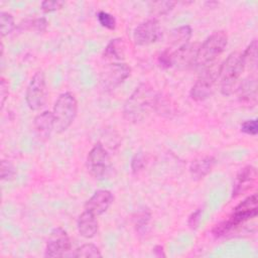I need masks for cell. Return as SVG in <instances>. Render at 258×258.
<instances>
[{"label": "cell", "mask_w": 258, "mask_h": 258, "mask_svg": "<svg viewBox=\"0 0 258 258\" xmlns=\"http://www.w3.org/2000/svg\"><path fill=\"white\" fill-rule=\"evenodd\" d=\"M238 97L241 102L254 106L257 101V83L255 78H248L244 80L239 89Z\"/></svg>", "instance_id": "17"}, {"label": "cell", "mask_w": 258, "mask_h": 258, "mask_svg": "<svg viewBox=\"0 0 258 258\" xmlns=\"http://www.w3.org/2000/svg\"><path fill=\"white\" fill-rule=\"evenodd\" d=\"M257 203L258 199L256 194L247 197L234 209L233 213L228 217L227 220L217 224L214 227L212 231L213 234L216 237H221L232 231L240 224H243L246 221L255 218L258 213Z\"/></svg>", "instance_id": "2"}, {"label": "cell", "mask_w": 258, "mask_h": 258, "mask_svg": "<svg viewBox=\"0 0 258 258\" xmlns=\"http://www.w3.org/2000/svg\"><path fill=\"white\" fill-rule=\"evenodd\" d=\"M1 179L2 180H10L15 176V168L11 162L8 160L1 161Z\"/></svg>", "instance_id": "27"}, {"label": "cell", "mask_w": 258, "mask_h": 258, "mask_svg": "<svg viewBox=\"0 0 258 258\" xmlns=\"http://www.w3.org/2000/svg\"><path fill=\"white\" fill-rule=\"evenodd\" d=\"M46 82L42 71L36 72L31 78L25 93V101L31 110H39L46 101Z\"/></svg>", "instance_id": "7"}, {"label": "cell", "mask_w": 258, "mask_h": 258, "mask_svg": "<svg viewBox=\"0 0 258 258\" xmlns=\"http://www.w3.org/2000/svg\"><path fill=\"white\" fill-rule=\"evenodd\" d=\"M245 69L242 52H231L218 69V79L220 81L221 92L230 95Z\"/></svg>", "instance_id": "3"}, {"label": "cell", "mask_w": 258, "mask_h": 258, "mask_svg": "<svg viewBox=\"0 0 258 258\" xmlns=\"http://www.w3.org/2000/svg\"><path fill=\"white\" fill-rule=\"evenodd\" d=\"M157 96L151 86L145 83L140 84L124 104V117L134 123L143 120L149 111L155 108Z\"/></svg>", "instance_id": "1"}, {"label": "cell", "mask_w": 258, "mask_h": 258, "mask_svg": "<svg viewBox=\"0 0 258 258\" xmlns=\"http://www.w3.org/2000/svg\"><path fill=\"white\" fill-rule=\"evenodd\" d=\"M74 257H85V258H99L102 257V254L99 248L91 243L84 244L77 248L73 254Z\"/></svg>", "instance_id": "21"}, {"label": "cell", "mask_w": 258, "mask_h": 258, "mask_svg": "<svg viewBox=\"0 0 258 258\" xmlns=\"http://www.w3.org/2000/svg\"><path fill=\"white\" fill-rule=\"evenodd\" d=\"M104 57L113 60H122L125 56V44L122 38L112 39L105 47Z\"/></svg>", "instance_id": "18"}, {"label": "cell", "mask_w": 258, "mask_h": 258, "mask_svg": "<svg viewBox=\"0 0 258 258\" xmlns=\"http://www.w3.org/2000/svg\"><path fill=\"white\" fill-rule=\"evenodd\" d=\"M227 43L228 36L225 31L218 30L213 32L198 47L196 66L206 68L212 64L224 51Z\"/></svg>", "instance_id": "4"}, {"label": "cell", "mask_w": 258, "mask_h": 258, "mask_svg": "<svg viewBox=\"0 0 258 258\" xmlns=\"http://www.w3.org/2000/svg\"><path fill=\"white\" fill-rule=\"evenodd\" d=\"M151 218V214L148 211H142L136 215V218L134 219V225L136 227L137 232L143 233L146 232V228L149 225Z\"/></svg>", "instance_id": "25"}, {"label": "cell", "mask_w": 258, "mask_h": 258, "mask_svg": "<svg viewBox=\"0 0 258 258\" xmlns=\"http://www.w3.org/2000/svg\"><path fill=\"white\" fill-rule=\"evenodd\" d=\"M47 24V20L44 17L25 19L22 22H20L18 29L35 32H44L46 30Z\"/></svg>", "instance_id": "20"}, {"label": "cell", "mask_w": 258, "mask_h": 258, "mask_svg": "<svg viewBox=\"0 0 258 258\" xmlns=\"http://www.w3.org/2000/svg\"><path fill=\"white\" fill-rule=\"evenodd\" d=\"M158 64L163 69H168L172 67V56L169 49H165L159 54Z\"/></svg>", "instance_id": "31"}, {"label": "cell", "mask_w": 258, "mask_h": 258, "mask_svg": "<svg viewBox=\"0 0 258 258\" xmlns=\"http://www.w3.org/2000/svg\"><path fill=\"white\" fill-rule=\"evenodd\" d=\"M114 197L110 190L99 189L86 202L85 210L95 216L104 214L112 205Z\"/></svg>", "instance_id": "13"}, {"label": "cell", "mask_w": 258, "mask_h": 258, "mask_svg": "<svg viewBox=\"0 0 258 258\" xmlns=\"http://www.w3.org/2000/svg\"><path fill=\"white\" fill-rule=\"evenodd\" d=\"M240 129L245 134L252 135V136L257 135V133H258V122H257V119H250V120L244 121L241 124Z\"/></svg>", "instance_id": "28"}, {"label": "cell", "mask_w": 258, "mask_h": 258, "mask_svg": "<svg viewBox=\"0 0 258 258\" xmlns=\"http://www.w3.org/2000/svg\"><path fill=\"white\" fill-rule=\"evenodd\" d=\"M97 18H98L99 23L103 27H105L107 29H110V30H114L116 28V24H117L116 18L112 14L102 10V11L98 12Z\"/></svg>", "instance_id": "26"}, {"label": "cell", "mask_w": 258, "mask_h": 258, "mask_svg": "<svg viewBox=\"0 0 258 258\" xmlns=\"http://www.w3.org/2000/svg\"><path fill=\"white\" fill-rule=\"evenodd\" d=\"M77 113L78 102L75 95L71 92L60 94L52 110L55 131L58 133L66 131L75 121Z\"/></svg>", "instance_id": "5"}, {"label": "cell", "mask_w": 258, "mask_h": 258, "mask_svg": "<svg viewBox=\"0 0 258 258\" xmlns=\"http://www.w3.org/2000/svg\"><path fill=\"white\" fill-rule=\"evenodd\" d=\"M215 164L216 158L214 156H204L194 160L190 163L189 172L194 179H202L212 171Z\"/></svg>", "instance_id": "16"}, {"label": "cell", "mask_w": 258, "mask_h": 258, "mask_svg": "<svg viewBox=\"0 0 258 258\" xmlns=\"http://www.w3.org/2000/svg\"><path fill=\"white\" fill-rule=\"evenodd\" d=\"M71 249V240L62 228H54L46 241L45 257H62Z\"/></svg>", "instance_id": "10"}, {"label": "cell", "mask_w": 258, "mask_h": 258, "mask_svg": "<svg viewBox=\"0 0 258 258\" xmlns=\"http://www.w3.org/2000/svg\"><path fill=\"white\" fill-rule=\"evenodd\" d=\"M8 97V83L6 82L5 79H1V84H0V100H1V108L4 105V102L6 98Z\"/></svg>", "instance_id": "33"}, {"label": "cell", "mask_w": 258, "mask_h": 258, "mask_svg": "<svg viewBox=\"0 0 258 258\" xmlns=\"http://www.w3.org/2000/svg\"><path fill=\"white\" fill-rule=\"evenodd\" d=\"M0 26H1V35L5 36L11 33L15 28V21L12 14L1 11L0 12Z\"/></svg>", "instance_id": "24"}, {"label": "cell", "mask_w": 258, "mask_h": 258, "mask_svg": "<svg viewBox=\"0 0 258 258\" xmlns=\"http://www.w3.org/2000/svg\"><path fill=\"white\" fill-rule=\"evenodd\" d=\"M131 74V69L124 62H113L106 66L100 74L99 82L106 91L114 90Z\"/></svg>", "instance_id": "8"}, {"label": "cell", "mask_w": 258, "mask_h": 258, "mask_svg": "<svg viewBox=\"0 0 258 258\" xmlns=\"http://www.w3.org/2000/svg\"><path fill=\"white\" fill-rule=\"evenodd\" d=\"M161 36V28L156 18L144 20L138 24L133 32V39L137 45H148L157 41Z\"/></svg>", "instance_id": "11"}, {"label": "cell", "mask_w": 258, "mask_h": 258, "mask_svg": "<svg viewBox=\"0 0 258 258\" xmlns=\"http://www.w3.org/2000/svg\"><path fill=\"white\" fill-rule=\"evenodd\" d=\"M242 57L244 60L245 67L256 68L257 66V41L253 39L252 42L246 47L244 52L242 53Z\"/></svg>", "instance_id": "22"}, {"label": "cell", "mask_w": 258, "mask_h": 258, "mask_svg": "<svg viewBox=\"0 0 258 258\" xmlns=\"http://www.w3.org/2000/svg\"><path fill=\"white\" fill-rule=\"evenodd\" d=\"M145 166V158L141 152H137L131 160V169L133 173H137Z\"/></svg>", "instance_id": "29"}, {"label": "cell", "mask_w": 258, "mask_h": 258, "mask_svg": "<svg viewBox=\"0 0 258 258\" xmlns=\"http://www.w3.org/2000/svg\"><path fill=\"white\" fill-rule=\"evenodd\" d=\"M174 6H175V2L173 1H157V2H151L149 9L152 15L161 16L170 12Z\"/></svg>", "instance_id": "23"}, {"label": "cell", "mask_w": 258, "mask_h": 258, "mask_svg": "<svg viewBox=\"0 0 258 258\" xmlns=\"http://www.w3.org/2000/svg\"><path fill=\"white\" fill-rule=\"evenodd\" d=\"M77 228L82 237L87 239L93 238L98 232V221L96 216L85 210L78 218Z\"/></svg>", "instance_id": "15"}, {"label": "cell", "mask_w": 258, "mask_h": 258, "mask_svg": "<svg viewBox=\"0 0 258 258\" xmlns=\"http://www.w3.org/2000/svg\"><path fill=\"white\" fill-rule=\"evenodd\" d=\"M63 5H64V2L60 0H54V1L45 0L41 2V10L43 12H52L60 9Z\"/></svg>", "instance_id": "30"}, {"label": "cell", "mask_w": 258, "mask_h": 258, "mask_svg": "<svg viewBox=\"0 0 258 258\" xmlns=\"http://www.w3.org/2000/svg\"><path fill=\"white\" fill-rule=\"evenodd\" d=\"M217 81L218 70H215L214 68H207L192 85L189 91L190 98L198 102L205 101L212 95Z\"/></svg>", "instance_id": "9"}, {"label": "cell", "mask_w": 258, "mask_h": 258, "mask_svg": "<svg viewBox=\"0 0 258 258\" xmlns=\"http://www.w3.org/2000/svg\"><path fill=\"white\" fill-rule=\"evenodd\" d=\"M153 252H154V255L156 257H165V253H164V250H163V247L161 245H157L153 248Z\"/></svg>", "instance_id": "34"}, {"label": "cell", "mask_w": 258, "mask_h": 258, "mask_svg": "<svg viewBox=\"0 0 258 258\" xmlns=\"http://www.w3.org/2000/svg\"><path fill=\"white\" fill-rule=\"evenodd\" d=\"M202 209H198L197 211H195L194 213H191V215L188 217V220H187V225L190 229L195 230L198 228L199 224H200V221H201V216H202Z\"/></svg>", "instance_id": "32"}, {"label": "cell", "mask_w": 258, "mask_h": 258, "mask_svg": "<svg viewBox=\"0 0 258 258\" xmlns=\"http://www.w3.org/2000/svg\"><path fill=\"white\" fill-rule=\"evenodd\" d=\"M191 37V28L189 25L179 26L175 28L171 33L170 42L172 45L175 46V49L185 45L188 43V40ZM174 49V50H175Z\"/></svg>", "instance_id": "19"}, {"label": "cell", "mask_w": 258, "mask_h": 258, "mask_svg": "<svg viewBox=\"0 0 258 258\" xmlns=\"http://www.w3.org/2000/svg\"><path fill=\"white\" fill-rule=\"evenodd\" d=\"M86 165L89 173L95 178H102L107 173L111 165V159L108 151L102 143L93 146L87 156Z\"/></svg>", "instance_id": "6"}, {"label": "cell", "mask_w": 258, "mask_h": 258, "mask_svg": "<svg viewBox=\"0 0 258 258\" xmlns=\"http://www.w3.org/2000/svg\"><path fill=\"white\" fill-rule=\"evenodd\" d=\"M33 127L36 135L45 140L49 138L52 130L54 129V118L53 114L50 111H44L38 114L33 121Z\"/></svg>", "instance_id": "14"}, {"label": "cell", "mask_w": 258, "mask_h": 258, "mask_svg": "<svg viewBox=\"0 0 258 258\" xmlns=\"http://www.w3.org/2000/svg\"><path fill=\"white\" fill-rule=\"evenodd\" d=\"M257 180V170L252 165L243 167L235 177L232 197L236 198L250 190Z\"/></svg>", "instance_id": "12"}]
</instances>
